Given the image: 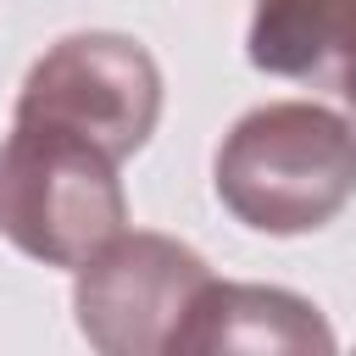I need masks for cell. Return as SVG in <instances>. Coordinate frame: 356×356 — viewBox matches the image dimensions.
<instances>
[{
	"label": "cell",
	"mask_w": 356,
	"mask_h": 356,
	"mask_svg": "<svg viewBox=\"0 0 356 356\" xmlns=\"http://www.w3.org/2000/svg\"><path fill=\"white\" fill-rule=\"evenodd\" d=\"M206 278V256L184 239L117 228L95 256L78 261L72 312L100 356H172V339Z\"/></svg>",
	"instance_id": "obj_4"
},
{
	"label": "cell",
	"mask_w": 356,
	"mask_h": 356,
	"mask_svg": "<svg viewBox=\"0 0 356 356\" xmlns=\"http://www.w3.org/2000/svg\"><path fill=\"white\" fill-rule=\"evenodd\" d=\"M117 167L67 128L11 122L0 145V234L44 267H78L128 222Z\"/></svg>",
	"instance_id": "obj_2"
},
{
	"label": "cell",
	"mask_w": 356,
	"mask_h": 356,
	"mask_svg": "<svg viewBox=\"0 0 356 356\" xmlns=\"http://www.w3.org/2000/svg\"><path fill=\"white\" fill-rule=\"evenodd\" d=\"M245 56L273 78L328 83L356 128V0H256Z\"/></svg>",
	"instance_id": "obj_5"
},
{
	"label": "cell",
	"mask_w": 356,
	"mask_h": 356,
	"mask_svg": "<svg viewBox=\"0 0 356 356\" xmlns=\"http://www.w3.org/2000/svg\"><path fill=\"white\" fill-rule=\"evenodd\" d=\"M206 350H334V328L295 289L206 278L172 339V356H206Z\"/></svg>",
	"instance_id": "obj_6"
},
{
	"label": "cell",
	"mask_w": 356,
	"mask_h": 356,
	"mask_svg": "<svg viewBox=\"0 0 356 356\" xmlns=\"http://www.w3.org/2000/svg\"><path fill=\"white\" fill-rule=\"evenodd\" d=\"M161 117V67L128 33H67L22 78L17 122L67 128L100 145L111 161H128Z\"/></svg>",
	"instance_id": "obj_3"
},
{
	"label": "cell",
	"mask_w": 356,
	"mask_h": 356,
	"mask_svg": "<svg viewBox=\"0 0 356 356\" xmlns=\"http://www.w3.org/2000/svg\"><path fill=\"white\" fill-rule=\"evenodd\" d=\"M356 195V128L317 100L245 111L217 145V200L256 234H312Z\"/></svg>",
	"instance_id": "obj_1"
}]
</instances>
